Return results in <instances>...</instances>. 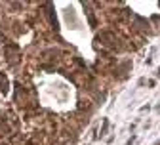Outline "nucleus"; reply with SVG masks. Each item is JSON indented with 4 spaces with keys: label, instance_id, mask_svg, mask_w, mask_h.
Returning a JSON list of instances; mask_svg holds the SVG:
<instances>
[{
    "label": "nucleus",
    "instance_id": "nucleus-1",
    "mask_svg": "<svg viewBox=\"0 0 160 145\" xmlns=\"http://www.w3.org/2000/svg\"><path fill=\"white\" fill-rule=\"evenodd\" d=\"M158 76H160V69H158Z\"/></svg>",
    "mask_w": 160,
    "mask_h": 145
}]
</instances>
